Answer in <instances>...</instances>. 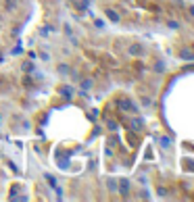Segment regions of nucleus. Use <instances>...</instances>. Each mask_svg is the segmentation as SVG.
Masks as SVG:
<instances>
[{"mask_svg":"<svg viewBox=\"0 0 194 202\" xmlns=\"http://www.w3.org/2000/svg\"><path fill=\"white\" fill-rule=\"evenodd\" d=\"M106 15H109V17L113 19V21H119V17H117V13H113L111 9H106Z\"/></svg>","mask_w":194,"mask_h":202,"instance_id":"obj_3","label":"nucleus"},{"mask_svg":"<svg viewBox=\"0 0 194 202\" xmlns=\"http://www.w3.org/2000/svg\"><path fill=\"white\" fill-rule=\"evenodd\" d=\"M192 15H194V6H192Z\"/></svg>","mask_w":194,"mask_h":202,"instance_id":"obj_4","label":"nucleus"},{"mask_svg":"<svg viewBox=\"0 0 194 202\" xmlns=\"http://www.w3.org/2000/svg\"><path fill=\"white\" fill-rule=\"evenodd\" d=\"M119 106H123V110H136V108H134V104H132L127 98H121V100H119Z\"/></svg>","mask_w":194,"mask_h":202,"instance_id":"obj_1","label":"nucleus"},{"mask_svg":"<svg viewBox=\"0 0 194 202\" xmlns=\"http://www.w3.org/2000/svg\"><path fill=\"white\" fill-rule=\"evenodd\" d=\"M119 190H121V194H127V190H129V183H127V179H121V183H119Z\"/></svg>","mask_w":194,"mask_h":202,"instance_id":"obj_2","label":"nucleus"}]
</instances>
